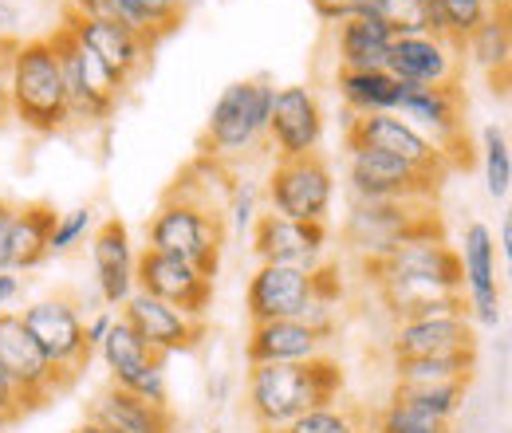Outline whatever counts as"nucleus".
Returning <instances> with one entry per match:
<instances>
[{
	"instance_id": "obj_1",
	"label": "nucleus",
	"mask_w": 512,
	"mask_h": 433,
	"mask_svg": "<svg viewBox=\"0 0 512 433\" xmlns=\"http://www.w3.org/2000/svg\"><path fill=\"white\" fill-rule=\"evenodd\" d=\"M225 237H229L225 205L213 201L209 189L193 186L190 174H186V182L178 178V186L162 197L158 213L146 225V248L182 256L213 280H217V268H221Z\"/></svg>"
},
{
	"instance_id": "obj_2",
	"label": "nucleus",
	"mask_w": 512,
	"mask_h": 433,
	"mask_svg": "<svg viewBox=\"0 0 512 433\" xmlns=\"http://www.w3.org/2000/svg\"><path fill=\"white\" fill-rule=\"evenodd\" d=\"M343 367L331 359H304V363H253L249 367V414L256 430L272 433L292 418L339 402Z\"/></svg>"
},
{
	"instance_id": "obj_3",
	"label": "nucleus",
	"mask_w": 512,
	"mask_h": 433,
	"mask_svg": "<svg viewBox=\"0 0 512 433\" xmlns=\"http://www.w3.org/2000/svg\"><path fill=\"white\" fill-rule=\"evenodd\" d=\"M12 119L36 134H56L71 126L64 71L48 36L20 40L12 52Z\"/></svg>"
},
{
	"instance_id": "obj_4",
	"label": "nucleus",
	"mask_w": 512,
	"mask_h": 433,
	"mask_svg": "<svg viewBox=\"0 0 512 433\" xmlns=\"http://www.w3.org/2000/svg\"><path fill=\"white\" fill-rule=\"evenodd\" d=\"M272 95L276 87L268 79H241L221 91V99L209 111L205 123V154L213 162H233L245 158L249 150L268 138V115H272Z\"/></svg>"
},
{
	"instance_id": "obj_5",
	"label": "nucleus",
	"mask_w": 512,
	"mask_h": 433,
	"mask_svg": "<svg viewBox=\"0 0 512 433\" xmlns=\"http://www.w3.org/2000/svg\"><path fill=\"white\" fill-rule=\"evenodd\" d=\"M414 237H442V221L426 201H355L343 221V241L363 260H379Z\"/></svg>"
},
{
	"instance_id": "obj_6",
	"label": "nucleus",
	"mask_w": 512,
	"mask_h": 433,
	"mask_svg": "<svg viewBox=\"0 0 512 433\" xmlns=\"http://www.w3.org/2000/svg\"><path fill=\"white\" fill-rule=\"evenodd\" d=\"M56 60L64 71V91L67 107H71V123H107L127 91V83H119L103 63L95 60L64 24L56 32H48Z\"/></svg>"
},
{
	"instance_id": "obj_7",
	"label": "nucleus",
	"mask_w": 512,
	"mask_h": 433,
	"mask_svg": "<svg viewBox=\"0 0 512 433\" xmlns=\"http://www.w3.org/2000/svg\"><path fill=\"white\" fill-rule=\"evenodd\" d=\"M316 300H335L331 272L323 268H296V264H260L249 280L245 308L253 323L268 319H304Z\"/></svg>"
},
{
	"instance_id": "obj_8",
	"label": "nucleus",
	"mask_w": 512,
	"mask_h": 433,
	"mask_svg": "<svg viewBox=\"0 0 512 433\" xmlns=\"http://www.w3.org/2000/svg\"><path fill=\"white\" fill-rule=\"evenodd\" d=\"M0 371L24 398L28 414L71 386V378L60 367H52V359L40 351V343L16 311H0Z\"/></svg>"
},
{
	"instance_id": "obj_9",
	"label": "nucleus",
	"mask_w": 512,
	"mask_h": 433,
	"mask_svg": "<svg viewBox=\"0 0 512 433\" xmlns=\"http://www.w3.org/2000/svg\"><path fill=\"white\" fill-rule=\"evenodd\" d=\"M335 197V178L323 154L308 158H276L268 174V205L288 221H327Z\"/></svg>"
},
{
	"instance_id": "obj_10",
	"label": "nucleus",
	"mask_w": 512,
	"mask_h": 433,
	"mask_svg": "<svg viewBox=\"0 0 512 433\" xmlns=\"http://www.w3.org/2000/svg\"><path fill=\"white\" fill-rule=\"evenodd\" d=\"M394 115L406 119L414 130H422L430 142H438L453 166L465 162L461 158V146L469 150V134H465V95H461V83H446V87H414V83H402V95H398Z\"/></svg>"
},
{
	"instance_id": "obj_11",
	"label": "nucleus",
	"mask_w": 512,
	"mask_h": 433,
	"mask_svg": "<svg viewBox=\"0 0 512 433\" xmlns=\"http://www.w3.org/2000/svg\"><path fill=\"white\" fill-rule=\"evenodd\" d=\"M347 150H379L390 158H402L406 166L430 174V178H446L453 162L438 142H430L422 130L398 119V115H351L347 123Z\"/></svg>"
},
{
	"instance_id": "obj_12",
	"label": "nucleus",
	"mask_w": 512,
	"mask_h": 433,
	"mask_svg": "<svg viewBox=\"0 0 512 433\" xmlns=\"http://www.w3.org/2000/svg\"><path fill=\"white\" fill-rule=\"evenodd\" d=\"M134 284H138V292L186 311L190 319H205V308L213 300V276L193 268L190 260L158 252V248H142L134 256Z\"/></svg>"
},
{
	"instance_id": "obj_13",
	"label": "nucleus",
	"mask_w": 512,
	"mask_h": 433,
	"mask_svg": "<svg viewBox=\"0 0 512 433\" xmlns=\"http://www.w3.org/2000/svg\"><path fill=\"white\" fill-rule=\"evenodd\" d=\"M20 319L32 331V339L40 343V351L52 359V367H60L71 382L87 371V363H91L95 351L87 347L83 315H79V308L71 300H64V296L36 300L32 308L20 311Z\"/></svg>"
},
{
	"instance_id": "obj_14",
	"label": "nucleus",
	"mask_w": 512,
	"mask_h": 433,
	"mask_svg": "<svg viewBox=\"0 0 512 433\" xmlns=\"http://www.w3.org/2000/svg\"><path fill=\"white\" fill-rule=\"evenodd\" d=\"M103 359H107V371H111V382L123 386L130 394L154 402V406H170V394H166V355H158L154 347H146L138 339V331L130 327L123 315H115L107 339L99 343Z\"/></svg>"
},
{
	"instance_id": "obj_15",
	"label": "nucleus",
	"mask_w": 512,
	"mask_h": 433,
	"mask_svg": "<svg viewBox=\"0 0 512 433\" xmlns=\"http://www.w3.org/2000/svg\"><path fill=\"white\" fill-rule=\"evenodd\" d=\"M347 182L355 201H430L442 178H430L402 158H390L379 150H351Z\"/></svg>"
},
{
	"instance_id": "obj_16",
	"label": "nucleus",
	"mask_w": 512,
	"mask_h": 433,
	"mask_svg": "<svg viewBox=\"0 0 512 433\" xmlns=\"http://www.w3.org/2000/svg\"><path fill=\"white\" fill-rule=\"evenodd\" d=\"M268 138H272L276 158H308V154H320L323 111L312 87L292 83V87H280L272 95Z\"/></svg>"
},
{
	"instance_id": "obj_17",
	"label": "nucleus",
	"mask_w": 512,
	"mask_h": 433,
	"mask_svg": "<svg viewBox=\"0 0 512 433\" xmlns=\"http://www.w3.org/2000/svg\"><path fill=\"white\" fill-rule=\"evenodd\" d=\"M64 28L95 56V60L103 63L119 83H127V87L150 67V56H154V48H158V44L134 36L127 28H119V24H103V20L75 16L71 8H64Z\"/></svg>"
},
{
	"instance_id": "obj_18",
	"label": "nucleus",
	"mask_w": 512,
	"mask_h": 433,
	"mask_svg": "<svg viewBox=\"0 0 512 433\" xmlns=\"http://www.w3.org/2000/svg\"><path fill=\"white\" fill-rule=\"evenodd\" d=\"M386 71L414 87L461 83V48L442 36H398L386 52Z\"/></svg>"
},
{
	"instance_id": "obj_19",
	"label": "nucleus",
	"mask_w": 512,
	"mask_h": 433,
	"mask_svg": "<svg viewBox=\"0 0 512 433\" xmlns=\"http://www.w3.org/2000/svg\"><path fill=\"white\" fill-rule=\"evenodd\" d=\"M453 351H477V331L469 311L457 315H426V319H402L390 335V363L402 359H430Z\"/></svg>"
},
{
	"instance_id": "obj_20",
	"label": "nucleus",
	"mask_w": 512,
	"mask_h": 433,
	"mask_svg": "<svg viewBox=\"0 0 512 433\" xmlns=\"http://www.w3.org/2000/svg\"><path fill=\"white\" fill-rule=\"evenodd\" d=\"M327 248V221H288L276 213H260L253 225V252L260 264H296L320 268Z\"/></svg>"
},
{
	"instance_id": "obj_21",
	"label": "nucleus",
	"mask_w": 512,
	"mask_h": 433,
	"mask_svg": "<svg viewBox=\"0 0 512 433\" xmlns=\"http://www.w3.org/2000/svg\"><path fill=\"white\" fill-rule=\"evenodd\" d=\"M123 319L138 331V339L146 347H154L158 355H178V351H193L205 335V323L190 319L186 311L170 308L146 292H130V300L123 304Z\"/></svg>"
},
{
	"instance_id": "obj_22",
	"label": "nucleus",
	"mask_w": 512,
	"mask_h": 433,
	"mask_svg": "<svg viewBox=\"0 0 512 433\" xmlns=\"http://www.w3.org/2000/svg\"><path fill=\"white\" fill-rule=\"evenodd\" d=\"M461 280H465V304L477 323L497 327L501 323V288H497V245L493 233L473 221L461 241Z\"/></svg>"
},
{
	"instance_id": "obj_23",
	"label": "nucleus",
	"mask_w": 512,
	"mask_h": 433,
	"mask_svg": "<svg viewBox=\"0 0 512 433\" xmlns=\"http://www.w3.org/2000/svg\"><path fill=\"white\" fill-rule=\"evenodd\" d=\"M91 260H95V284L107 308H123L134 292V252L130 233L119 217H103L91 233Z\"/></svg>"
},
{
	"instance_id": "obj_24",
	"label": "nucleus",
	"mask_w": 512,
	"mask_h": 433,
	"mask_svg": "<svg viewBox=\"0 0 512 433\" xmlns=\"http://www.w3.org/2000/svg\"><path fill=\"white\" fill-rule=\"evenodd\" d=\"M87 422L103 426L111 433H174V410L170 406H154L138 394H130L123 386H107L95 394V402L87 406Z\"/></svg>"
},
{
	"instance_id": "obj_25",
	"label": "nucleus",
	"mask_w": 512,
	"mask_h": 433,
	"mask_svg": "<svg viewBox=\"0 0 512 433\" xmlns=\"http://www.w3.org/2000/svg\"><path fill=\"white\" fill-rule=\"evenodd\" d=\"M323 339L316 327L300 323V319H268V323H253L249 331V347L245 359L253 363H304L323 355Z\"/></svg>"
},
{
	"instance_id": "obj_26",
	"label": "nucleus",
	"mask_w": 512,
	"mask_h": 433,
	"mask_svg": "<svg viewBox=\"0 0 512 433\" xmlns=\"http://www.w3.org/2000/svg\"><path fill=\"white\" fill-rule=\"evenodd\" d=\"M394 44V32L363 4L351 20L339 24V63L343 71H386V52Z\"/></svg>"
},
{
	"instance_id": "obj_27",
	"label": "nucleus",
	"mask_w": 512,
	"mask_h": 433,
	"mask_svg": "<svg viewBox=\"0 0 512 433\" xmlns=\"http://www.w3.org/2000/svg\"><path fill=\"white\" fill-rule=\"evenodd\" d=\"M52 225H56V209L44 201H28L16 205V221H12V252H8V268L12 272H32L52 256Z\"/></svg>"
},
{
	"instance_id": "obj_28",
	"label": "nucleus",
	"mask_w": 512,
	"mask_h": 433,
	"mask_svg": "<svg viewBox=\"0 0 512 433\" xmlns=\"http://www.w3.org/2000/svg\"><path fill=\"white\" fill-rule=\"evenodd\" d=\"M339 95L351 115H394L402 83L390 71H339Z\"/></svg>"
},
{
	"instance_id": "obj_29",
	"label": "nucleus",
	"mask_w": 512,
	"mask_h": 433,
	"mask_svg": "<svg viewBox=\"0 0 512 433\" xmlns=\"http://www.w3.org/2000/svg\"><path fill=\"white\" fill-rule=\"evenodd\" d=\"M461 52H469L477 67H485L493 79L501 75V87H505V75H509L512 63V32H509V8H489V16L465 36Z\"/></svg>"
},
{
	"instance_id": "obj_30",
	"label": "nucleus",
	"mask_w": 512,
	"mask_h": 433,
	"mask_svg": "<svg viewBox=\"0 0 512 433\" xmlns=\"http://www.w3.org/2000/svg\"><path fill=\"white\" fill-rule=\"evenodd\" d=\"M465 386H469V378H457V382H394L390 402L406 406L414 414H426L434 422H449L457 414V406L465 402Z\"/></svg>"
},
{
	"instance_id": "obj_31",
	"label": "nucleus",
	"mask_w": 512,
	"mask_h": 433,
	"mask_svg": "<svg viewBox=\"0 0 512 433\" xmlns=\"http://www.w3.org/2000/svg\"><path fill=\"white\" fill-rule=\"evenodd\" d=\"M473 371H477V351H453V355L394 363V382H457V378H473Z\"/></svg>"
},
{
	"instance_id": "obj_32",
	"label": "nucleus",
	"mask_w": 512,
	"mask_h": 433,
	"mask_svg": "<svg viewBox=\"0 0 512 433\" xmlns=\"http://www.w3.org/2000/svg\"><path fill=\"white\" fill-rule=\"evenodd\" d=\"M272 433H371V422L351 402H327V406H316V410L292 418L288 426Z\"/></svg>"
},
{
	"instance_id": "obj_33",
	"label": "nucleus",
	"mask_w": 512,
	"mask_h": 433,
	"mask_svg": "<svg viewBox=\"0 0 512 433\" xmlns=\"http://www.w3.org/2000/svg\"><path fill=\"white\" fill-rule=\"evenodd\" d=\"M481 158H485V189L493 201H509L512 189V150L509 134L497 123H489L481 130Z\"/></svg>"
},
{
	"instance_id": "obj_34",
	"label": "nucleus",
	"mask_w": 512,
	"mask_h": 433,
	"mask_svg": "<svg viewBox=\"0 0 512 433\" xmlns=\"http://www.w3.org/2000/svg\"><path fill=\"white\" fill-rule=\"evenodd\" d=\"M367 8L398 36H430L426 0H367Z\"/></svg>"
},
{
	"instance_id": "obj_35",
	"label": "nucleus",
	"mask_w": 512,
	"mask_h": 433,
	"mask_svg": "<svg viewBox=\"0 0 512 433\" xmlns=\"http://www.w3.org/2000/svg\"><path fill=\"white\" fill-rule=\"evenodd\" d=\"M67 8H71L75 16L103 20V24H119V28H127V32H134V36H142V40L158 44V40L150 36V28L138 20V12L130 8V0H67Z\"/></svg>"
},
{
	"instance_id": "obj_36",
	"label": "nucleus",
	"mask_w": 512,
	"mask_h": 433,
	"mask_svg": "<svg viewBox=\"0 0 512 433\" xmlns=\"http://www.w3.org/2000/svg\"><path fill=\"white\" fill-rule=\"evenodd\" d=\"M130 8L138 12V20L150 28L154 40H166L186 16V0H130Z\"/></svg>"
},
{
	"instance_id": "obj_37",
	"label": "nucleus",
	"mask_w": 512,
	"mask_h": 433,
	"mask_svg": "<svg viewBox=\"0 0 512 433\" xmlns=\"http://www.w3.org/2000/svg\"><path fill=\"white\" fill-rule=\"evenodd\" d=\"M375 433H449V422H434L426 414L386 402V410L375 418Z\"/></svg>"
},
{
	"instance_id": "obj_38",
	"label": "nucleus",
	"mask_w": 512,
	"mask_h": 433,
	"mask_svg": "<svg viewBox=\"0 0 512 433\" xmlns=\"http://www.w3.org/2000/svg\"><path fill=\"white\" fill-rule=\"evenodd\" d=\"M91 221H95V209H71L64 217H56V225H52V256H60L67 248H75L83 237H87V229H91Z\"/></svg>"
},
{
	"instance_id": "obj_39",
	"label": "nucleus",
	"mask_w": 512,
	"mask_h": 433,
	"mask_svg": "<svg viewBox=\"0 0 512 433\" xmlns=\"http://www.w3.org/2000/svg\"><path fill=\"white\" fill-rule=\"evenodd\" d=\"M16 36H0V126L12 119V52H16Z\"/></svg>"
},
{
	"instance_id": "obj_40",
	"label": "nucleus",
	"mask_w": 512,
	"mask_h": 433,
	"mask_svg": "<svg viewBox=\"0 0 512 433\" xmlns=\"http://www.w3.org/2000/svg\"><path fill=\"white\" fill-rule=\"evenodd\" d=\"M28 414V406H24V398L16 394V386L4 378L0 371V430H8V426H16L20 418Z\"/></svg>"
},
{
	"instance_id": "obj_41",
	"label": "nucleus",
	"mask_w": 512,
	"mask_h": 433,
	"mask_svg": "<svg viewBox=\"0 0 512 433\" xmlns=\"http://www.w3.org/2000/svg\"><path fill=\"white\" fill-rule=\"evenodd\" d=\"M312 4V12L327 20V24H343V20H351L355 12H363V4L367 0H308Z\"/></svg>"
},
{
	"instance_id": "obj_42",
	"label": "nucleus",
	"mask_w": 512,
	"mask_h": 433,
	"mask_svg": "<svg viewBox=\"0 0 512 433\" xmlns=\"http://www.w3.org/2000/svg\"><path fill=\"white\" fill-rule=\"evenodd\" d=\"M12 221H16V205L0 197V272H12V268H8V252H12Z\"/></svg>"
},
{
	"instance_id": "obj_43",
	"label": "nucleus",
	"mask_w": 512,
	"mask_h": 433,
	"mask_svg": "<svg viewBox=\"0 0 512 433\" xmlns=\"http://www.w3.org/2000/svg\"><path fill=\"white\" fill-rule=\"evenodd\" d=\"M111 323H115V315H111V311H95V315L83 323V335H87V347H91V351H99V343L107 339Z\"/></svg>"
},
{
	"instance_id": "obj_44",
	"label": "nucleus",
	"mask_w": 512,
	"mask_h": 433,
	"mask_svg": "<svg viewBox=\"0 0 512 433\" xmlns=\"http://www.w3.org/2000/svg\"><path fill=\"white\" fill-rule=\"evenodd\" d=\"M233 221H237V225H249V221H253V189L249 186L233 193Z\"/></svg>"
},
{
	"instance_id": "obj_45",
	"label": "nucleus",
	"mask_w": 512,
	"mask_h": 433,
	"mask_svg": "<svg viewBox=\"0 0 512 433\" xmlns=\"http://www.w3.org/2000/svg\"><path fill=\"white\" fill-rule=\"evenodd\" d=\"M20 292V280L12 276V272H0V311L8 308V300Z\"/></svg>"
},
{
	"instance_id": "obj_46",
	"label": "nucleus",
	"mask_w": 512,
	"mask_h": 433,
	"mask_svg": "<svg viewBox=\"0 0 512 433\" xmlns=\"http://www.w3.org/2000/svg\"><path fill=\"white\" fill-rule=\"evenodd\" d=\"M501 248H505V252L512 248V225H509V221L501 225Z\"/></svg>"
},
{
	"instance_id": "obj_47",
	"label": "nucleus",
	"mask_w": 512,
	"mask_h": 433,
	"mask_svg": "<svg viewBox=\"0 0 512 433\" xmlns=\"http://www.w3.org/2000/svg\"><path fill=\"white\" fill-rule=\"evenodd\" d=\"M75 433H111V430H103V426H95V422H83Z\"/></svg>"
},
{
	"instance_id": "obj_48",
	"label": "nucleus",
	"mask_w": 512,
	"mask_h": 433,
	"mask_svg": "<svg viewBox=\"0 0 512 433\" xmlns=\"http://www.w3.org/2000/svg\"><path fill=\"white\" fill-rule=\"evenodd\" d=\"M489 8H509V0H485Z\"/></svg>"
},
{
	"instance_id": "obj_49",
	"label": "nucleus",
	"mask_w": 512,
	"mask_h": 433,
	"mask_svg": "<svg viewBox=\"0 0 512 433\" xmlns=\"http://www.w3.org/2000/svg\"><path fill=\"white\" fill-rule=\"evenodd\" d=\"M209 433H221V430H209Z\"/></svg>"
},
{
	"instance_id": "obj_50",
	"label": "nucleus",
	"mask_w": 512,
	"mask_h": 433,
	"mask_svg": "<svg viewBox=\"0 0 512 433\" xmlns=\"http://www.w3.org/2000/svg\"><path fill=\"white\" fill-rule=\"evenodd\" d=\"M0 433H4V430H0Z\"/></svg>"
}]
</instances>
